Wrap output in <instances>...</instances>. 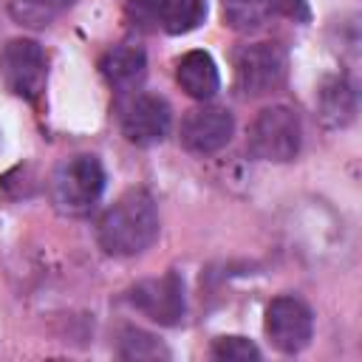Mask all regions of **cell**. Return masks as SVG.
Instances as JSON below:
<instances>
[{
  "mask_svg": "<svg viewBox=\"0 0 362 362\" xmlns=\"http://www.w3.org/2000/svg\"><path fill=\"white\" fill-rule=\"evenodd\" d=\"M99 246L116 257H133L158 238V209L144 189L124 192L99 221Z\"/></svg>",
  "mask_w": 362,
  "mask_h": 362,
  "instance_id": "obj_1",
  "label": "cell"
},
{
  "mask_svg": "<svg viewBox=\"0 0 362 362\" xmlns=\"http://www.w3.org/2000/svg\"><path fill=\"white\" fill-rule=\"evenodd\" d=\"M105 170L96 156H71L51 173V201L65 215H85L102 198Z\"/></svg>",
  "mask_w": 362,
  "mask_h": 362,
  "instance_id": "obj_2",
  "label": "cell"
},
{
  "mask_svg": "<svg viewBox=\"0 0 362 362\" xmlns=\"http://www.w3.org/2000/svg\"><path fill=\"white\" fill-rule=\"evenodd\" d=\"M303 144L300 116L286 105L263 107L246 136V147L255 158L263 161H291Z\"/></svg>",
  "mask_w": 362,
  "mask_h": 362,
  "instance_id": "obj_3",
  "label": "cell"
},
{
  "mask_svg": "<svg viewBox=\"0 0 362 362\" xmlns=\"http://www.w3.org/2000/svg\"><path fill=\"white\" fill-rule=\"evenodd\" d=\"M288 59L274 42H252L235 54V85L243 96H266L286 79Z\"/></svg>",
  "mask_w": 362,
  "mask_h": 362,
  "instance_id": "obj_4",
  "label": "cell"
},
{
  "mask_svg": "<svg viewBox=\"0 0 362 362\" xmlns=\"http://www.w3.org/2000/svg\"><path fill=\"white\" fill-rule=\"evenodd\" d=\"M0 79L20 99H37L45 88V54L34 40H11L0 51Z\"/></svg>",
  "mask_w": 362,
  "mask_h": 362,
  "instance_id": "obj_5",
  "label": "cell"
},
{
  "mask_svg": "<svg viewBox=\"0 0 362 362\" xmlns=\"http://www.w3.org/2000/svg\"><path fill=\"white\" fill-rule=\"evenodd\" d=\"M266 334L277 351L300 354L311 342L314 314L300 297L283 294V297L272 300L266 308Z\"/></svg>",
  "mask_w": 362,
  "mask_h": 362,
  "instance_id": "obj_6",
  "label": "cell"
},
{
  "mask_svg": "<svg viewBox=\"0 0 362 362\" xmlns=\"http://www.w3.org/2000/svg\"><path fill=\"white\" fill-rule=\"evenodd\" d=\"M127 300L158 325H178L184 320V283L175 272L136 283L127 291Z\"/></svg>",
  "mask_w": 362,
  "mask_h": 362,
  "instance_id": "obj_7",
  "label": "cell"
},
{
  "mask_svg": "<svg viewBox=\"0 0 362 362\" xmlns=\"http://www.w3.org/2000/svg\"><path fill=\"white\" fill-rule=\"evenodd\" d=\"M232 133H235L232 113L226 107H215V105L192 107L181 122V144L195 156L218 153L221 147L229 144Z\"/></svg>",
  "mask_w": 362,
  "mask_h": 362,
  "instance_id": "obj_8",
  "label": "cell"
},
{
  "mask_svg": "<svg viewBox=\"0 0 362 362\" xmlns=\"http://www.w3.org/2000/svg\"><path fill=\"white\" fill-rule=\"evenodd\" d=\"M170 124H173L170 105L156 93L136 96L122 113V133L136 147L158 144L170 133Z\"/></svg>",
  "mask_w": 362,
  "mask_h": 362,
  "instance_id": "obj_9",
  "label": "cell"
},
{
  "mask_svg": "<svg viewBox=\"0 0 362 362\" xmlns=\"http://www.w3.org/2000/svg\"><path fill=\"white\" fill-rule=\"evenodd\" d=\"M102 74L105 79L116 88V90H133L136 85H141L144 74H147V57L139 45L122 42L113 45L105 57H102Z\"/></svg>",
  "mask_w": 362,
  "mask_h": 362,
  "instance_id": "obj_10",
  "label": "cell"
},
{
  "mask_svg": "<svg viewBox=\"0 0 362 362\" xmlns=\"http://www.w3.org/2000/svg\"><path fill=\"white\" fill-rule=\"evenodd\" d=\"M175 79L178 85L192 96V99H212L221 88V76H218V65L206 51H187L178 59L175 68Z\"/></svg>",
  "mask_w": 362,
  "mask_h": 362,
  "instance_id": "obj_11",
  "label": "cell"
},
{
  "mask_svg": "<svg viewBox=\"0 0 362 362\" xmlns=\"http://www.w3.org/2000/svg\"><path fill=\"white\" fill-rule=\"evenodd\" d=\"M356 116V90L345 76H334L320 90V119L325 127H345Z\"/></svg>",
  "mask_w": 362,
  "mask_h": 362,
  "instance_id": "obj_12",
  "label": "cell"
},
{
  "mask_svg": "<svg viewBox=\"0 0 362 362\" xmlns=\"http://www.w3.org/2000/svg\"><path fill=\"white\" fill-rule=\"evenodd\" d=\"M277 14V0H223V20L235 31H255Z\"/></svg>",
  "mask_w": 362,
  "mask_h": 362,
  "instance_id": "obj_13",
  "label": "cell"
},
{
  "mask_svg": "<svg viewBox=\"0 0 362 362\" xmlns=\"http://www.w3.org/2000/svg\"><path fill=\"white\" fill-rule=\"evenodd\" d=\"M71 3L74 0H8V14L25 28H45L68 11Z\"/></svg>",
  "mask_w": 362,
  "mask_h": 362,
  "instance_id": "obj_14",
  "label": "cell"
},
{
  "mask_svg": "<svg viewBox=\"0 0 362 362\" xmlns=\"http://www.w3.org/2000/svg\"><path fill=\"white\" fill-rule=\"evenodd\" d=\"M206 17V0H164L161 28L167 34H187Z\"/></svg>",
  "mask_w": 362,
  "mask_h": 362,
  "instance_id": "obj_15",
  "label": "cell"
},
{
  "mask_svg": "<svg viewBox=\"0 0 362 362\" xmlns=\"http://www.w3.org/2000/svg\"><path fill=\"white\" fill-rule=\"evenodd\" d=\"M119 356L122 359H167L170 351L141 328H124L119 334Z\"/></svg>",
  "mask_w": 362,
  "mask_h": 362,
  "instance_id": "obj_16",
  "label": "cell"
},
{
  "mask_svg": "<svg viewBox=\"0 0 362 362\" xmlns=\"http://www.w3.org/2000/svg\"><path fill=\"white\" fill-rule=\"evenodd\" d=\"M212 356L221 362H257L260 351L246 337H218L212 342Z\"/></svg>",
  "mask_w": 362,
  "mask_h": 362,
  "instance_id": "obj_17",
  "label": "cell"
},
{
  "mask_svg": "<svg viewBox=\"0 0 362 362\" xmlns=\"http://www.w3.org/2000/svg\"><path fill=\"white\" fill-rule=\"evenodd\" d=\"M164 0H127V17L141 31H156L161 25Z\"/></svg>",
  "mask_w": 362,
  "mask_h": 362,
  "instance_id": "obj_18",
  "label": "cell"
},
{
  "mask_svg": "<svg viewBox=\"0 0 362 362\" xmlns=\"http://www.w3.org/2000/svg\"><path fill=\"white\" fill-rule=\"evenodd\" d=\"M277 11L294 17V20H308V6L305 0H277Z\"/></svg>",
  "mask_w": 362,
  "mask_h": 362,
  "instance_id": "obj_19",
  "label": "cell"
}]
</instances>
